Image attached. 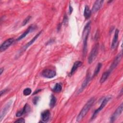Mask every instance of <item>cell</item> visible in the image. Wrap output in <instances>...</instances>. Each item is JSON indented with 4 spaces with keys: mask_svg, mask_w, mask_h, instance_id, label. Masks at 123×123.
<instances>
[{
    "mask_svg": "<svg viewBox=\"0 0 123 123\" xmlns=\"http://www.w3.org/2000/svg\"><path fill=\"white\" fill-rule=\"evenodd\" d=\"M35 25H31L30 26H29L28 28L19 37L17 38V41H19V40H20L21 39H22L23 38H24V37H25L31 31H33L34 28H35Z\"/></svg>",
    "mask_w": 123,
    "mask_h": 123,
    "instance_id": "cell-13",
    "label": "cell"
},
{
    "mask_svg": "<svg viewBox=\"0 0 123 123\" xmlns=\"http://www.w3.org/2000/svg\"><path fill=\"white\" fill-rule=\"evenodd\" d=\"M101 67H102V64L101 63H98L97 64V66H96V68L94 70L93 77H94V76H96L98 74L100 70V69H101Z\"/></svg>",
    "mask_w": 123,
    "mask_h": 123,
    "instance_id": "cell-21",
    "label": "cell"
},
{
    "mask_svg": "<svg viewBox=\"0 0 123 123\" xmlns=\"http://www.w3.org/2000/svg\"><path fill=\"white\" fill-rule=\"evenodd\" d=\"M50 113L49 110H46L42 111L41 114V118L43 122H47L50 118Z\"/></svg>",
    "mask_w": 123,
    "mask_h": 123,
    "instance_id": "cell-14",
    "label": "cell"
},
{
    "mask_svg": "<svg viewBox=\"0 0 123 123\" xmlns=\"http://www.w3.org/2000/svg\"><path fill=\"white\" fill-rule=\"evenodd\" d=\"M91 11L90 10L89 7L87 5H86L85 7V10H84V17L86 19H88L91 15Z\"/></svg>",
    "mask_w": 123,
    "mask_h": 123,
    "instance_id": "cell-18",
    "label": "cell"
},
{
    "mask_svg": "<svg viewBox=\"0 0 123 123\" xmlns=\"http://www.w3.org/2000/svg\"><path fill=\"white\" fill-rule=\"evenodd\" d=\"M41 33V31H40L39 33H38L29 42H28L24 46V47L23 48V49L21 50L20 51V52H24L25 50L30 45H31L36 40L37 38V37L40 36V34Z\"/></svg>",
    "mask_w": 123,
    "mask_h": 123,
    "instance_id": "cell-11",
    "label": "cell"
},
{
    "mask_svg": "<svg viewBox=\"0 0 123 123\" xmlns=\"http://www.w3.org/2000/svg\"><path fill=\"white\" fill-rule=\"evenodd\" d=\"M25 122V120L23 118H20L14 122V123H24Z\"/></svg>",
    "mask_w": 123,
    "mask_h": 123,
    "instance_id": "cell-27",
    "label": "cell"
},
{
    "mask_svg": "<svg viewBox=\"0 0 123 123\" xmlns=\"http://www.w3.org/2000/svg\"><path fill=\"white\" fill-rule=\"evenodd\" d=\"M12 103V100H10L5 105V106L3 108L2 110L1 111L0 113V122H1L3 118V117L5 116L6 113H7L8 111H9L11 105Z\"/></svg>",
    "mask_w": 123,
    "mask_h": 123,
    "instance_id": "cell-9",
    "label": "cell"
},
{
    "mask_svg": "<svg viewBox=\"0 0 123 123\" xmlns=\"http://www.w3.org/2000/svg\"><path fill=\"white\" fill-rule=\"evenodd\" d=\"M122 56H123V52H122V51H121V52H120L117 55V56L115 58V59L113 61V62L111 63V64L109 68V71L111 73L117 67L118 64L119 63V62L122 58Z\"/></svg>",
    "mask_w": 123,
    "mask_h": 123,
    "instance_id": "cell-5",
    "label": "cell"
},
{
    "mask_svg": "<svg viewBox=\"0 0 123 123\" xmlns=\"http://www.w3.org/2000/svg\"><path fill=\"white\" fill-rule=\"evenodd\" d=\"M41 74L44 77L52 78L55 76L56 73V72L54 70L50 69H45L42 72Z\"/></svg>",
    "mask_w": 123,
    "mask_h": 123,
    "instance_id": "cell-8",
    "label": "cell"
},
{
    "mask_svg": "<svg viewBox=\"0 0 123 123\" xmlns=\"http://www.w3.org/2000/svg\"><path fill=\"white\" fill-rule=\"evenodd\" d=\"M119 31L118 29H116L115 30V33H114V35L112 39V41L111 44V49H113L116 46L117 42H118V35H119Z\"/></svg>",
    "mask_w": 123,
    "mask_h": 123,
    "instance_id": "cell-15",
    "label": "cell"
},
{
    "mask_svg": "<svg viewBox=\"0 0 123 123\" xmlns=\"http://www.w3.org/2000/svg\"><path fill=\"white\" fill-rule=\"evenodd\" d=\"M123 110V104L122 103L119 107L117 108L116 111L114 112V113L111 115L110 120L111 122H114L116 119L120 115V114L122 113Z\"/></svg>",
    "mask_w": 123,
    "mask_h": 123,
    "instance_id": "cell-6",
    "label": "cell"
},
{
    "mask_svg": "<svg viewBox=\"0 0 123 123\" xmlns=\"http://www.w3.org/2000/svg\"><path fill=\"white\" fill-rule=\"evenodd\" d=\"M56 98H55V97L53 95H51V97H50V102H49V106L51 107V108H53L55 104H56Z\"/></svg>",
    "mask_w": 123,
    "mask_h": 123,
    "instance_id": "cell-22",
    "label": "cell"
},
{
    "mask_svg": "<svg viewBox=\"0 0 123 123\" xmlns=\"http://www.w3.org/2000/svg\"><path fill=\"white\" fill-rule=\"evenodd\" d=\"M30 111V106L27 103H26V104H25V105L24 108L21 110H20V111H18L16 113V115L17 117H20V116L23 115V114L29 112Z\"/></svg>",
    "mask_w": 123,
    "mask_h": 123,
    "instance_id": "cell-12",
    "label": "cell"
},
{
    "mask_svg": "<svg viewBox=\"0 0 123 123\" xmlns=\"http://www.w3.org/2000/svg\"><path fill=\"white\" fill-rule=\"evenodd\" d=\"M62 86L59 83H57L53 88L52 90L56 93H58V92H60L62 90Z\"/></svg>",
    "mask_w": 123,
    "mask_h": 123,
    "instance_id": "cell-20",
    "label": "cell"
},
{
    "mask_svg": "<svg viewBox=\"0 0 123 123\" xmlns=\"http://www.w3.org/2000/svg\"><path fill=\"white\" fill-rule=\"evenodd\" d=\"M90 79H91L90 75L89 74H88L86 76V79H85V80L83 82V83L82 84V86H81V88L79 89V90L78 91V93H81L83 91V90L86 87V86L88 85L89 82H90Z\"/></svg>",
    "mask_w": 123,
    "mask_h": 123,
    "instance_id": "cell-16",
    "label": "cell"
},
{
    "mask_svg": "<svg viewBox=\"0 0 123 123\" xmlns=\"http://www.w3.org/2000/svg\"><path fill=\"white\" fill-rule=\"evenodd\" d=\"M14 39L13 38H10L6 40H5L0 46V52H2L11 46L13 42H14Z\"/></svg>",
    "mask_w": 123,
    "mask_h": 123,
    "instance_id": "cell-7",
    "label": "cell"
},
{
    "mask_svg": "<svg viewBox=\"0 0 123 123\" xmlns=\"http://www.w3.org/2000/svg\"><path fill=\"white\" fill-rule=\"evenodd\" d=\"M73 8L72 7V6L70 5H69V12H70V14H71L73 11Z\"/></svg>",
    "mask_w": 123,
    "mask_h": 123,
    "instance_id": "cell-28",
    "label": "cell"
},
{
    "mask_svg": "<svg viewBox=\"0 0 123 123\" xmlns=\"http://www.w3.org/2000/svg\"><path fill=\"white\" fill-rule=\"evenodd\" d=\"M40 91H41V89H37V90H36V91H35L34 93H33V95H35V94H37V93H38L39 92H40Z\"/></svg>",
    "mask_w": 123,
    "mask_h": 123,
    "instance_id": "cell-29",
    "label": "cell"
},
{
    "mask_svg": "<svg viewBox=\"0 0 123 123\" xmlns=\"http://www.w3.org/2000/svg\"><path fill=\"white\" fill-rule=\"evenodd\" d=\"M90 30V21L88 22L85 25L83 33L82 38L83 40V57H85L87 52V38Z\"/></svg>",
    "mask_w": 123,
    "mask_h": 123,
    "instance_id": "cell-2",
    "label": "cell"
},
{
    "mask_svg": "<svg viewBox=\"0 0 123 123\" xmlns=\"http://www.w3.org/2000/svg\"><path fill=\"white\" fill-rule=\"evenodd\" d=\"M82 65V62L81 61H76L74 63V65H73V67L71 69V72H70L71 75L75 73V72L77 70V69L79 67L81 66Z\"/></svg>",
    "mask_w": 123,
    "mask_h": 123,
    "instance_id": "cell-17",
    "label": "cell"
},
{
    "mask_svg": "<svg viewBox=\"0 0 123 123\" xmlns=\"http://www.w3.org/2000/svg\"><path fill=\"white\" fill-rule=\"evenodd\" d=\"M68 17L67 16L66 14H65L64 16V17H63V23L64 25H66L68 23Z\"/></svg>",
    "mask_w": 123,
    "mask_h": 123,
    "instance_id": "cell-26",
    "label": "cell"
},
{
    "mask_svg": "<svg viewBox=\"0 0 123 123\" xmlns=\"http://www.w3.org/2000/svg\"><path fill=\"white\" fill-rule=\"evenodd\" d=\"M31 18V17L30 16H27V17H26L24 20L23 21V22H22V26H25V25H26L28 22L29 21H30V19Z\"/></svg>",
    "mask_w": 123,
    "mask_h": 123,
    "instance_id": "cell-24",
    "label": "cell"
},
{
    "mask_svg": "<svg viewBox=\"0 0 123 123\" xmlns=\"http://www.w3.org/2000/svg\"><path fill=\"white\" fill-rule=\"evenodd\" d=\"M110 74H111V72L109 70L106 71V72H104L102 74V76L101 77V78H100V81H99L100 83H104L106 80V79L108 78V77H109V75Z\"/></svg>",
    "mask_w": 123,
    "mask_h": 123,
    "instance_id": "cell-19",
    "label": "cell"
},
{
    "mask_svg": "<svg viewBox=\"0 0 123 123\" xmlns=\"http://www.w3.org/2000/svg\"><path fill=\"white\" fill-rule=\"evenodd\" d=\"M39 99H40V97H38V96L35 97L33 98V104L34 105H37V102H38Z\"/></svg>",
    "mask_w": 123,
    "mask_h": 123,
    "instance_id": "cell-25",
    "label": "cell"
},
{
    "mask_svg": "<svg viewBox=\"0 0 123 123\" xmlns=\"http://www.w3.org/2000/svg\"><path fill=\"white\" fill-rule=\"evenodd\" d=\"M32 92V90L31 88L28 87L25 88L23 91V94L25 96H28Z\"/></svg>",
    "mask_w": 123,
    "mask_h": 123,
    "instance_id": "cell-23",
    "label": "cell"
},
{
    "mask_svg": "<svg viewBox=\"0 0 123 123\" xmlns=\"http://www.w3.org/2000/svg\"><path fill=\"white\" fill-rule=\"evenodd\" d=\"M0 74L1 75V74H2V73H3V71H4V69H3V68H0Z\"/></svg>",
    "mask_w": 123,
    "mask_h": 123,
    "instance_id": "cell-31",
    "label": "cell"
},
{
    "mask_svg": "<svg viewBox=\"0 0 123 123\" xmlns=\"http://www.w3.org/2000/svg\"><path fill=\"white\" fill-rule=\"evenodd\" d=\"M98 45L97 44H96L93 48L91 50L88 58V62L89 64H91V63L93 62L96 59L98 53Z\"/></svg>",
    "mask_w": 123,
    "mask_h": 123,
    "instance_id": "cell-4",
    "label": "cell"
},
{
    "mask_svg": "<svg viewBox=\"0 0 123 123\" xmlns=\"http://www.w3.org/2000/svg\"><path fill=\"white\" fill-rule=\"evenodd\" d=\"M6 91V89H4V90H1V92H0V96H1L3 94V93H4Z\"/></svg>",
    "mask_w": 123,
    "mask_h": 123,
    "instance_id": "cell-30",
    "label": "cell"
},
{
    "mask_svg": "<svg viewBox=\"0 0 123 123\" xmlns=\"http://www.w3.org/2000/svg\"><path fill=\"white\" fill-rule=\"evenodd\" d=\"M112 98V97H111V96H108L107 97H106L102 100L100 106L96 110H95V111H94L93 114L92 115L91 120H93L97 115V114L99 113V111H100L103 109V108L105 106V105H106V104L111 100V99Z\"/></svg>",
    "mask_w": 123,
    "mask_h": 123,
    "instance_id": "cell-3",
    "label": "cell"
},
{
    "mask_svg": "<svg viewBox=\"0 0 123 123\" xmlns=\"http://www.w3.org/2000/svg\"><path fill=\"white\" fill-rule=\"evenodd\" d=\"M95 100V98L94 97H92L87 101V102L84 106L76 117V121L77 122H80L82 120V119L86 115V114L91 108V106L94 104Z\"/></svg>",
    "mask_w": 123,
    "mask_h": 123,
    "instance_id": "cell-1",
    "label": "cell"
},
{
    "mask_svg": "<svg viewBox=\"0 0 123 123\" xmlns=\"http://www.w3.org/2000/svg\"><path fill=\"white\" fill-rule=\"evenodd\" d=\"M103 2H104V0H98L95 1L93 6L91 12L95 13L98 12L101 7Z\"/></svg>",
    "mask_w": 123,
    "mask_h": 123,
    "instance_id": "cell-10",
    "label": "cell"
}]
</instances>
